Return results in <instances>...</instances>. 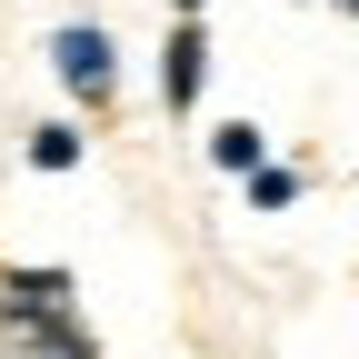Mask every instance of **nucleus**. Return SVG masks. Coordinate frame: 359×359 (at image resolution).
I'll use <instances>...</instances> for the list:
<instances>
[{
	"label": "nucleus",
	"instance_id": "obj_8",
	"mask_svg": "<svg viewBox=\"0 0 359 359\" xmlns=\"http://www.w3.org/2000/svg\"><path fill=\"white\" fill-rule=\"evenodd\" d=\"M200 11H210V0H170V20H200Z\"/></svg>",
	"mask_w": 359,
	"mask_h": 359
},
{
	"label": "nucleus",
	"instance_id": "obj_2",
	"mask_svg": "<svg viewBox=\"0 0 359 359\" xmlns=\"http://www.w3.org/2000/svg\"><path fill=\"white\" fill-rule=\"evenodd\" d=\"M210 70H219L210 20H170V30H160V110H170V120H190V110H200V90H210Z\"/></svg>",
	"mask_w": 359,
	"mask_h": 359
},
{
	"label": "nucleus",
	"instance_id": "obj_6",
	"mask_svg": "<svg viewBox=\"0 0 359 359\" xmlns=\"http://www.w3.org/2000/svg\"><path fill=\"white\" fill-rule=\"evenodd\" d=\"M20 160H30L40 180H70V170L90 160V130H80V120H40L30 140H20Z\"/></svg>",
	"mask_w": 359,
	"mask_h": 359
},
{
	"label": "nucleus",
	"instance_id": "obj_9",
	"mask_svg": "<svg viewBox=\"0 0 359 359\" xmlns=\"http://www.w3.org/2000/svg\"><path fill=\"white\" fill-rule=\"evenodd\" d=\"M330 11H349V20H359V0H330Z\"/></svg>",
	"mask_w": 359,
	"mask_h": 359
},
{
	"label": "nucleus",
	"instance_id": "obj_4",
	"mask_svg": "<svg viewBox=\"0 0 359 359\" xmlns=\"http://www.w3.org/2000/svg\"><path fill=\"white\" fill-rule=\"evenodd\" d=\"M80 269L70 259H0V320H40V309H70Z\"/></svg>",
	"mask_w": 359,
	"mask_h": 359
},
{
	"label": "nucleus",
	"instance_id": "obj_5",
	"mask_svg": "<svg viewBox=\"0 0 359 359\" xmlns=\"http://www.w3.org/2000/svg\"><path fill=\"white\" fill-rule=\"evenodd\" d=\"M200 160H210L219 180H250V170H269L280 150H269V130L240 110V120H210V130H200Z\"/></svg>",
	"mask_w": 359,
	"mask_h": 359
},
{
	"label": "nucleus",
	"instance_id": "obj_3",
	"mask_svg": "<svg viewBox=\"0 0 359 359\" xmlns=\"http://www.w3.org/2000/svg\"><path fill=\"white\" fill-rule=\"evenodd\" d=\"M0 359H100V330L70 309H40V320H0Z\"/></svg>",
	"mask_w": 359,
	"mask_h": 359
},
{
	"label": "nucleus",
	"instance_id": "obj_1",
	"mask_svg": "<svg viewBox=\"0 0 359 359\" xmlns=\"http://www.w3.org/2000/svg\"><path fill=\"white\" fill-rule=\"evenodd\" d=\"M50 80L70 90L90 120H110V100H120V50H110V30H100V20H60V30H50Z\"/></svg>",
	"mask_w": 359,
	"mask_h": 359
},
{
	"label": "nucleus",
	"instance_id": "obj_7",
	"mask_svg": "<svg viewBox=\"0 0 359 359\" xmlns=\"http://www.w3.org/2000/svg\"><path fill=\"white\" fill-rule=\"evenodd\" d=\"M240 200H250V219H280V210H299V200H309V170H299V160H269V170H250V180H240Z\"/></svg>",
	"mask_w": 359,
	"mask_h": 359
}]
</instances>
